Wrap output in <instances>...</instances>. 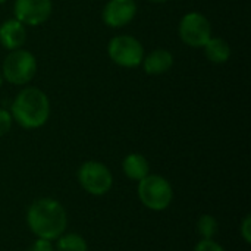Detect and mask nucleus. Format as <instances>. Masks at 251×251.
<instances>
[{
  "instance_id": "obj_1",
  "label": "nucleus",
  "mask_w": 251,
  "mask_h": 251,
  "mask_svg": "<svg viewBox=\"0 0 251 251\" xmlns=\"http://www.w3.org/2000/svg\"><path fill=\"white\" fill-rule=\"evenodd\" d=\"M26 224L37 238L54 241L65 234L68 226V215L65 207L57 200L41 197L32 201L28 207Z\"/></svg>"
},
{
  "instance_id": "obj_2",
  "label": "nucleus",
  "mask_w": 251,
  "mask_h": 251,
  "mask_svg": "<svg viewBox=\"0 0 251 251\" xmlns=\"http://www.w3.org/2000/svg\"><path fill=\"white\" fill-rule=\"evenodd\" d=\"M12 119L25 129L41 128L50 118V101L47 94L37 87L19 91L10 107Z\"/></svg>"
},
{
  "instance_id": "obj_3",
  "label": "nucleus",
  "mask_w": 251,
  "mask_h": 251,
  "mask_svg": "<svg viewBox=\"0 0 251 251\" xmlns=\"http://www.w3.org/2000/svg\"><path fill=\"white\" fill-rule=\"evenodd\" d=\"M138 199L147 209L153 212L166 210L174 200V188L171 182L162 175L149 174L138 181Z\"/></svg>"
},
{
  "instance_id": "obj_4",
  "label": "nucleus",
  "mask_w": 251,
  "mask_h": 251,
  "mask_svg": "<svg viewBox=\"0 0 251 251\" xmlns=\"http://www.w3.org/2000/svg\"><path fill=\"white\" fill-rule=\"evenodd\" d=\"M3 78L13 85L28 84L37 74L35 56L24 49L12 50L3 60L1 65Z\"/></svg>"
},
{
  "instance_id": "obj_5",
  "label": "nucleus",
  "mask_w": 251,
  "mask_h": 251,
  "mask_svg": "<svg viewBox=\"0 0 251 251\" xmlns=\"http://www.w3.org/2000/svg\"><path fill=\"white\" fill-rule=\"evenodd\" d=\"M78 182L84 191L100 197L110 191L113 185V175L110 169L97 160H87L78 169Z\"/></svg>"
},
{
  "instance_id": "obj_6",
  "label": "nucleus",
  "mask_w": 251,
  "mask_h": 251,
  "mask_svg": "<svg viewBox=\"0 0 251 251\" xmlns=\"http://www.w3.org/2000/svg\"><path fill=\"white\" fill-rule=\"evenodd\" d=\"M109 57L122 68H135L144 59V47L132 35H116L107 46Z\"/></svg>"
},
{
  "instance_id": "obj_7",
  "label": "nucleus",
  "mask_w": 251,
  "mask_h": 251,
  "mask_svg": "<svg viewBox=\"0 0 251 251\" xmlns=\"http://www.w3.org/2000/svg\"><path fill=\"white\" fill-rule=\"evenodd\" d=\"M179 38L190 47H203L212 37V24L200 12H188L178 26Z\"/></svg>"
},
{
  "instance_id": "obj_8",
  "label": "nucleus",
  "mask_w": 251,
  "mask_h": 251,
  "mask_svg": "<svg viewBox=\"0 0 251 251\" xmlns=\"http://www.w3.org/2000/svg\"><path fill=\"white\" fill-rule=\"evenodd\" d=\"M51 0H16L13 4L15 19L25 26H38L51 15Z\"/></svg>"
},
{
  "instance_id": "obj_9",
  "label": "nucleus",
  "mask_w": 251,
  "mask_h": 251,
  "mask_svg": "<svg viewBox=\"0 0 251 251\" xmlns=\"http://www.w3.org/2000/svg\"><path fill=\"white\" fill-rule=\"evenodd\" d=\"M137 13L134 0H109L101 12L103 22L110 28H122L128 25Z\"/></svg>"
},
{
  "instance_id": "obj_10",
  "label": "nucleus",
  "mask_w": 251,
  "mask_h": 251,
  "mask_svg": "<svg viewBox=\"0 0 251 251\" xmlns=\"http://www.w3.org/2000/svg\"><path fill=\"white\" fill-rule=\"evenodd\" d=\"M26 41V28L18 19H7L0 25V44L6 50H18Z\"/></svg>"
},
{
  "instance_id": "obj_11",
  "label": "nucleus",
  "mask_w": 251,
  "mask_h": 251,
  "mask_svg": "<svg viewBox=\"0 0 251 251\" xmlns=\"http://www.w3.org/2000/svg\"><path fill=\"white\" fill-rule=\"evenodd\" d=\"M143 68L149 75L166 74L174 65V54L166 49H156L143 59Z\"/></svg>"
},
{
  "instance_id": "obj_12",
  "label": "nucleus",
  "mask_w": 251,
  "mask_h": 251,
  "mask_svg": "<svg viewBox=\"0 0 251 251\" xmlns=\"http://www.w3.org/2000/svg\"><path fill=\"white\" fill-rule=\"evenodd\" d=\"M122 171L128 179L138 182L150 174V165H149V160L143 154L131 153L124 159Z\"/></svg>"
},
{
  "instance_id": "obj_13",
  "label": "nucleus",
  "mask_w": 251,
  "mask_h": 251,
  "mask_svg": "<svg viewBox=\"0 0 251 251\" xmlns=\"http://www.w3.org/2000/svg\"><path fill=\"white\" fill-rule=\"evenodd\" d=\"M207 60L212 63H225L231 57V46L226 40L221 37H210V40L203 46Z\"/></svg>"
},
{
  "instance_id": "obj_14",
  "label": "nucleus",
  "mask_w": 251,
  "mask_h": 251,
  "mask_svg": "<svg viewBox=\"0 0 251 251\" xmlns=\"http://www.w3.org/2000/svg\"><path fill=\"white\" fill-rule=\"evenodd\" d=\"M56 251H87L88 246L82 235L79 234H62L56 240Z\"/></svg>"
},
{
  "instance_id": "obj_15",
  "label": "nucleus",
  "mask_w": 251,
  "mask_h": 251,
  "mask_svg": "<svg viewBox=\"0 0 251 251\" xmlns=\"http://www.w3.org/2000/svg\"><path fill=\"white\" fill-rule=\"evenodd\" d=\"M219 224L215 216L212 215H201L197 221V232L201 240H213L218 234Z\"/></svg>"
},
{
  "instance_id": "obj_16",
  "label": "nucleus",
  "mask_w": 251,
  "mask_h": 251,
  "mask_svg": "<svg viewBox=\"0 0 251 251\" xmlns=\"http://www.w3.org/2000/svg\"><path fill=\"white\" fill-rule=\"evenodd\" d=\"M12 124H13V119H12L10 112H7L4 109H0V138L4 137L10 131Z\"/></svg>"
},
{
  "instance_id": "obj_17",
  "label": "nucleus",
  "mask_w": 251,
  "mask_h": 251,
  "mask_svg": "<svg viewBox=\"0 0 251 251\" xmlns=\"http://www.w3.org/2000/svg\"><path fill=\"white\" fill-rule=\"evenodd\" d=\"M193 251H225V249L215 240H201L196 244Z\"/></svg>"
},
{
  "instance_id": "obj_18",
  "label": "nucleus",
  "mask_w": 251,
  "mask_h": 251,
  "mask_svg": "<svg viewBox=\"0 0 251 251\" xmlns=\"http://www.w3.org/2000/svg\"><path fill=\"white\" fill-rule=\"evenodd\" d=\"M240 235L241 238L250 244L251 243V215H246L243 222L240 224Z\"/></svg>"
},
{
  "instance_id": "obj_19",
  "label": "nucleus",
  "mask_w": 251,
  "mask_h": 251,
  "mask_svg": "<svg viewBox=\"0 0 251 251\" xmlns=\"http://www.w3.org/2000/svg\"><path fill=\"white\" fill-rule=\"evenodd\" d=\"M28 251H54V246L51 244V241L44 240V238H37Z\"/></svg>"
},
{
  "instance_id": "obj_20",
  "label": "nucleus",
  "mask_w": 251,
  "mask_h": 251,
  "mask_svg": "<svg viewBox=\"0 0 251 251\" xmlns=\"http://www.w3.org/2000/svg\"><path fill=\"white\" fill-rule=\"evenodd\" d=\"M150 3H166L168 0H149Z\"/></svg>"
},
{
  "instance_id": "obj_21",
  "label": "nucleus",
  "mask_w": 251,
  "mask_h": 251,
  "mask_svg": "<svg viewBox=\"0 0 251 251\" xmlns=\"http://www.w3.org/2000/svg\"><path fill=\"white\" fill-rule=\"evenodd\" d=\"M1 85H3V76L0 75V88H1Z\"/></svg>"
},
{
  "instance_id": "obj_22",
  "label": "nucleus",
  "mask_w": 251,
  "mask_h": 251,
  "mask_svg": "<svg viewBox=\"0 0 251 251\" xmlns=\"http://www.w3.org/2000/svg\"><path fill=\"white\" fill-rule=\"evenodd\" d=\"M4 1H6V0H0V4H3Z\"/></svg>"
}]
</instances>
